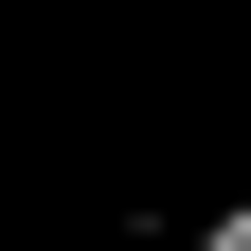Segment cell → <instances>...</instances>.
Here are the masks:
<instances>
[{"mask_svg": "<svg viewBox=\"0 0 251 251\" xmlns=\"http://www.w3.org/2000/svg\"><path fill=\"white\" fill-rule=\"evenodd\" d=\"M198 251H251V198H215V215H198Z\"/></svg>", "mask_w": 251, "mask_h": 251, "instance_id": "6da1fadb", "label": "cell"}]
</instances>
